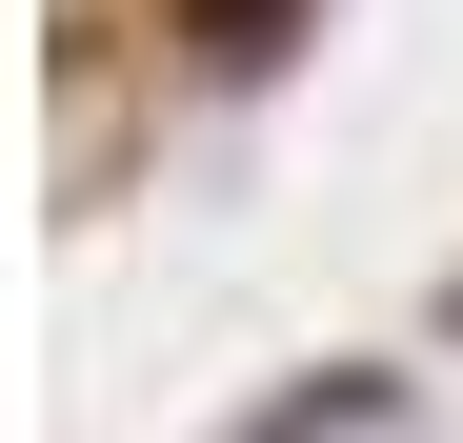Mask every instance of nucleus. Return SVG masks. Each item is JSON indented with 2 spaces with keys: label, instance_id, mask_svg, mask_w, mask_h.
<instances>
[{
  "label": "nucleus",
  "instance_id": "f257e3e1",
  "mask_svg": "<svg viewBox=\"0 0 463 443\" xmlns=\"http://www.w3.org/2000/svg\"><path fill=\"white\" fill-rule=\"evenodd\" d=\"M162 21H182V41H202V61H262V41H282V21H302V0H162Z\"/></svg>",
  "mask_w": 463,
  "mask_h": 443
}]
</instances>
